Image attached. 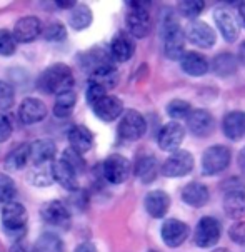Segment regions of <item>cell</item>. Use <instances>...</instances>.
Masks as SVG:
<instances>
[{
    "instance_id": "1",
    "label": "cell",
    "mask_w": 245,
    "mask_h": 252,
    "mask_svg": "<svg viewBox=\"0 0 245 252\" xmlns=\"http://www.w3.org/2000/svg\"><path fill=\"white\" fill-rule=\"evenodd\" d=\"M75 79L72 74V69L65 63H54V65L47 67L42 72V75L38 77V89L44 94H59L72 91V85H74Z\"/></svg>"
},
{
    "instance_id": "2",
    "label": "cell",
    "mask_w": 245,
    "mask_h": 252,
    "mask_svg": "<svg viewBox=\"0 0 245 252\" xmlns=\"http://www.w3.org/2000/svg\"><path fill=\"white\" fill-rule=\"evenodd\" d=\"M185 47V33L175 17H169L163 22V52L170 61H180Z\"/></svg>"
},
{
    "instance_id": "3",
    "label": "cell",
    "mask_w": 245,
    "mask_h": 252,
    "mask_svg": "<svg viewBox=\"0 0 245 252\" xmlns=\"http://www.w3.org/2000/svg\"><path fill=\"white\" fill-rule=\"evenodd\" d=\"M127 29L130 35L137 38H144L150 33L152 19H150L149 3L147 2H128L127 12Z\"/></svg>"
},
{
    "instance_id": "4",
    "label": "cell",
    "mask_w": 245,
    "mask_h": 252,
    "mask_svg": "<svg viewBox=\"0 0 245 252\" xmlns=\"http://www.w3.org/2000/svg\"><path fill=\"white\" fill-rule=\"evenodd\" d=\"M2 225L7 236L22 237L27 230V209L20 202H8L2 209Z\"/></svg>"
},
{
    "instance_id": "5",
    "label": "cell",
    "mask_w": 245,
    "mask_h": 252,
    "mask_svg": "<svg viewBox=\"0 0 245 252\" xmlns=\"http://www.w3.org/2000/svg\"><path fill=\"white\" fill-rule=\"evenodd\" d=\"M232 154L230 149L222 144L212 145L202 156V172L205 176H215V174L223 172L230 164Z\"/></svg>"
},
{
    "instance_id": "6",
    "label": "cell",
    "mask_w": 245,
    "mask_h": 252,
    "mask_svg": "<svg viewBox=\"0 0 245 252\" xmlns=\"http://www.w3.org/2000/svg\"><path fill=\"white\" fill-rule=\"evenodd\" d=\"M222 237V224L215 217H202L193 232V242L200 249H209L218 244Z\"/></svg>"
},
{
    "instance_id": "7",
    "label": "cell",
    "mask_w": 245,
    "mask_h": 252,
    "mask_svg": "<svg viewBox=\"0 0 245 252\" xmlns=\"http://www.w3.org/2000/svg\"><path fill=\"white\" fill-rule=\"evenodd\" d=\"M104 177L109 181L110 184H123L130 177V170H132V164L127 157L120 156V154H112L104 160Z\"/></svg>"
},
{
    "instance_id": "8",
    "label": "cell",
    "mask_w": 245,
    "mask_h": 252,
    "mask_svg": "<svg viewBox=\"0 0 245 252\" xmlns=\"http://www.w3.org/2000/svg\"><path fill=\"white\" fill-rule=\"evenodd\" d=\"M147 130V122H145L144 115L137 110L130 109L123 112L122 119L119 124V135L125 140H139Z\"/></svg>"
},
{
    "instance_id": "9",
    "label": "cell",
    "mask_w": 245,
    "mask_h": 252,
    "mask_svg": "<svg viewBox=\"0 0 245 252\" xmlns=\"http://www.w3.org/2000/svg\"><path fill=\"white\" fill-rule=\"evenodd\" d=\"M193 169V156L188 151H175L162 164L160 172L165 177H184Z\"/></svg>"
},
{
    "instance_id": "10",
    "label": "cell",
    "mask_w": 245,
    "mask_h": 252,
    "mask_svg": "<svg viewBox=\"0 0 245 252\" xmlns=\"http://www.w3.org/2000/svg\"><path fill=\"white\" fill-rule=\"evenodd\" d=\"M184 139H185V129H184V126L172 121V122H167L160 129L157 142L162 151L175 152V151H179V147L182 145Z\"/></svg>"
},
{
    "instance_id": "11",
    "label": "cell",
    "mask_w": 245,
    "mask_h": 252,
    "mask_svg": "<svg viewBox=\"0 0 245 252\" xmlns=\"http://www.w3.org/2000/svg\"><path fill=\"white\" fill-rule=\"evenodd\" d=\"M187 127L195 137H209L215 129L214 115L205 109H192V112L187 115Z\"/></svg>"
},
{
    "instance_id": "12",
    "label": "cell",
    "mask_w": 245,
    "mask_h": 252,
    "mask_svg": "<svg viewBox=\"0 0 245 252\" xmlns=\"http://www.w3.org/2000/svg\"><path fill=\"white\" fill-rule=\"evenodd\" d=\"M42 32V24L35 15H27L19 19L14 25V31H12V37H14L15 44H29L33 42L35 38L40 35Z\"/></svg>"
},
{
    "instance_id": "13",
    "label": "cell",
    "mask_w": 245,
    "mask_h": 252,
    "mask_svg": "<svg viewBox=\"0 0 245 252\" xmlns=\"http://www.w3.org/2000/svg\"><path fill=\"white\" fill-rule=\"evenodd\" d=\"M187 38L200 49H212L217 42V33L209 24L202 20H193L187 27Z\"/></svg>"
},
{
    "instance_id": "14",
    "label": "cell",
    "mask_w": 245,
    "mask_h": 252,
    "mask_svg": "<svg viewBox=\"0 0 245 252\" xmlns=\"http://www.w3.org/2000/svg\"><path fill=\"white\" fill-rule=\"evenodd\" d=\"M162 234V241L165 242L169 247H179L187 241L188 234H190V227L185 222L179 220V219H167L162 224L160 229Z\"/></svg>"
},
{
    "instance_id": "15",
    "label": "cell",
    "mask_w": 245,
    "mask_h": 252,
    "mask_svg": "<svg viewBox=\"0 0 245 252\" xmlns=\"http://www.w3.org/2000/svg\"><path fill=\"white\" fill-rule=\"evenodd\" d=\"M223 211L230 219L245 217V189L244 187H230L223 194Z\"/></svg>"
},
{
    "instance_id": "16",
    "label": "cell",
    "mask_w": 245,
    "mask_h": 252,
    "mask_svg": "<svg viewBox=\"0 0 245 252\" xmlns=\"http://www.w3.org/2000/svg\"><path fill=\"white\" fill-rule=\"evenodd\" d=\"M40 214L45 222L55 225V227H68L70 224V211L62 200H49L44 204Z\"/></svg>"
},
{
    "instance_id": "17",
    "label": "cell",
    "mask_w": 245,
    "mask_h": 252,
    "mask_svg": "<svg viewBox=\"0 0 245 252\" xmlns=\"http://www.w3.org/2000/svg\"><path fill=\"white\" fill-rule=\"evenodd\" d=\"M92 109H93V114H95L100 121L112 122L122 115L123 104H122V100L115 95H104L100 100H97L95 104L92 105Z\"/></svg>"
},
{
    "instance_id": "18",
    "label": "cell",
    "mask_w": 245,
    "mask_h": 252,
    "mask_svg": "<svg viewBox=\"0 0 245 252\" xmlns=\"http://www.w3.org/2000/svg\"><path fill=\"white\" fill-rule=\"evenodd\" d=\"M47 115V107L45 104L40 99H35V97H27V99L22 100L19 107V119L27 126H32V124L42 122Z\"/></svg>"
},
{
    "instance_id": "19",
    "label": "cell",
    "mask_w": 245,
    "mask_h": 252,
    "mask_svg": "<svg viewBox=\"0 0 245 252\" xmlns=\"http://www.w3.org/2000/svg\"><path fill=\"white\" fill-rule=\"evenodd\" d=\"M145 211L149 212L153 219H162L167 216L170 209V195L165 190H150L144 199Z\"/></svg>"
},
{
    "instance_id": "20",
    "label": "cell",
    "mask_w": 245,
    "mask_h": 252,
    "mask_svg": "<svg viewBox=\"0 0 245 252\" xmlns=\"http://www.w3.org/2000/svg\"><path fill=\"white\" fill-rule=\"evenodd\" d=\"M180 195L184 202L190 207H204L210 200L209 187L202 182H188L187 186H184Z\"/></svg>"
},
{
    "instance_id": "21",
    "label": "cell",
    "mask_w": 245,
    "mask_h": 252,
    "mask_svg": "<svg viewBox=\"0 0 245 252\" xmlns=\"http://www.w3.org/2000/svg\"><path fill=\"white\" fill-rule=\"evenodd\" d=\"M214 19H215V24L218 27V31L222 32V37L225 38L227 42H235L239 38L240 33V27L235 20V17L230 14L227 8H217L215 14H214Z\"/></svg>"
},
{
    "instance_id": "22",
    "label": "cell",
    "mask_w": 245,
    "mask_h": 252,
    "mask_svg": "<svg viewBox=\"0 0 245 252\" xmlns=\"http://www.w3.org/2000/svg\"><path fill=\"white\" fill-rule=\"evenodd\" d=\"M135 52V44L130 35L123 32H119L110 42V57L117 62H127L132 59Z\"/></svg>"
},
{
    "instance_id": "23",
    "label": "cell",
    "mask_w": 245,
    "mask_h": 252,
    "mask_svg": "<svg viewBox=\"0 0 245 252\" xmlns=\"http://www.w3.org/2000/svg\"><path fill=\"white\" fill-rule=\"evenodd\" d=\"M180 67L190 77H202L209 72V61L199 52H185L180 59Z\"/></svg>"
},
{
    "instance_id": "24",
    "label": "cell",
    "mask_w": 245,
    "mask_h": 252,
    "mask_svg": "<svg viewBox=\"0 0 245 252\" xmlns=\"http://www.w3.org/2000/svg\"><path fill=\"white\" fill-rule=\"evenodd\" d=\"M222 129L227 139L242 140L245 137V112H240V110L229 112L223 117Z\"/></svg>"
},
{
    "instance_id": "25",
    "label": "cell",
    "mask_w": 245,
    "mask_h": 252,
    "mask_svg": "<svg viewBox=\"0 0 245 252\" xmlns=\"http://www.w3.org/2000/svg\"><path fill=\"white\" fill-rule=\"evenodd\" d=\"M55 152H57V145L50 139H40L30 144V160L33 162V165L49 164L55 157Z\"/></svg>"
},
{
    "instance_id": "26",
    "label": "cell",
    "mask_w": 245,
    "mask_h": 252,
    "mask_svg": "<svg viewBox=\"0 0 245 252\" xmlns=\"http://www.w3.org/2000/svg\"><path fill=\"white\" fill-rule=\"evenodd\" d=\"M50 169H52V177L55 182H59L60 186L63 187V189L74 192L79 189V182H77V174L72 170L68 165L65 164L63 160H57L54 162L52 165H50Z\"/></svg>"
},
{
    "instance_id": "27",
    "label": "cell",
    "mask_w": 245,
    "mask_h": 252,
    "mask_svg": "<svg viewBox=\"0 0 245 252\" xmlns=\"http://www.w3.org/2000/svg\"><path fill=\"white\" fill-rule=\"evenodd\" d=\"M68 142H70V149H74L75 152L85 154L92 149L93 135L85 126H74L68 130Z\"/></svg>"
},
{
    "instance_id": "28",
    "label": "cell",
    "mask_w": 245,
    "mask_h": 252,
    "mask_svg": "<svg viewBox=\"0 0 245 252\" xmlns=\"http://www.w3.org/2000/svg\"><path fill=\"white\" fill-rule=\"evenodd\" d=\"M158 174V162L153 156H142L135 162V176L140 182L150 184L157 179Z\"/></svg>"
},
{
    "instance_id": "29",
    "label": "cell",
    "mask_w": 245,
    "mask_h": 252,
    "mask_svg": "<svg viewBox=\"0 0 245 252\" xmlns=\"http://www.w3.org/2000/svg\"><path fill=\"white\" fill-rule=\"evenodd\" d=\"M29 159H30V145L20 144L7 154V157L3 162H5L7 170H20L27 165Z\"/></svg>"
},
{
    "instance_id": "30",
    "label": "cell",
    "mask_w": 245,
    "mask_h": 252,
    "mask_svg": "<svg viewBox=\"0 0 245 252\" xmlns=\"http://www.w3.org/2000/svg\"><path fill=\"white\" fill-rule=\"evenodd\" d=\"M92 24V10L85 3H77L68 14V25L74 31H84Z\"/></svg>"
},
{
    "instance_id": "31",
    "label": "cell",
    "mask_w": 245,
    "mask_h": 252,
    "mask_svg": "<svg viewBox=\"0 0 245 252\" xmlns=\"http://www.w3.org/2000/svg\"><path fill=\"white\" fill-rule=\"evenodd\" d=\"M90 82L92 84H97L100 85L102 89L109 91V89H114L115 85L119 82V74H117V69L114 65H107V67H102L95 72L90 74Z\"/></svg>"
},
{
    "instance_id": "32",
    "label": "cell",
    "mask_w": 245,
    "mask_h": 252,
    "mask_svg": "<svg viewBox=\"0 0 245 252\" xmlns=\"http://www.w3.org/2000/svg\"><path fill=\"white\" fill-rule=\"evenodd\" d=\"M77 104V94L74 91H65L55 97L54 104V115L59 119H65L72 114Z\"/></svg>"
},
{
    "instance_id": "33",
    "label": "cell",
    "mask_w": 245,
    "mask_h": 252,
    "mask_svg": "<svg viewBox=\"0 0 245 252\" xmlns=\"http://www.w3.org/2000/svg\"><path fill=\"white\" fill-rule=\"evenodd\" d=\"M212 69L218 77H229L237 72V59L229 52L218 54L212 62Z\"/></svg>"
},
{
    "instance_id": "34",
    "label": "cell",
    "mask_w": 245,
    "mask_h": 252,
    "mask_svg": "<svg viewBox=\"0 0 245 252\" xmlns=\"http://www.w3.org/2000/svg\"><path fill=\"white\" fill-rule=\"evenodd\" d=\"M29 181L37 187H49L54 184V177H52V169L50 165H33L29 172Z\"/></svg>"
},
{
    "instance_id": "35",
    "label": "cell",
    "mask_w": 245,
    "mask_h": 252,
    "mask_svg": "<svg viewBox=\"0 0 245 252\" xmlns=\"http://www.w3.org/2000/svg\"><path fill=\"white\" fill-rule=\"evenodd\" d=\"M84 65L87 67V70L92 74V72L102 69V67L112 65V62H110L109 54L104 52V50H100V49H97V50H90V52L85 54Z\"/></svg>"
},
{
    "instance_id": "36",
    "label": "cell",
    "mask_w": 245,
    "mask_h": 252,
    "mask_svg": "<svg viewBox=\"0 0 245 252\" xmlns=\"http://www.w3.org/2000/svg\"><path fill=\"white\" fill-rule=\"evenodd\" d=\"M37 252H63V242L57 234L45 232L35 242Z\"/></svg>"
},
{
    "instance_id": "37",
    "label": "cell",
    "mask_w": 245,
    "mask_h": 252,
    "mask_svg": "<svg viewBox=\"0 0 245 252\" xmlns=\"http://www.w3.org/2000/svg\"><path fill=\"white\" fill-rule=\"evenodd\" d=\"M17 194V186L14 179L7 174L0 172V204H8L12 202Z\"/></svg>"
},
{
    "instance_id": "38",
    "label": "cell",
    "mask_w": 245,
    "mask_h": 252,
    "mask_svg": "<svg viewBox=\"0 0 245 252\" xmlns=\"http://www.w3.org/2000/svg\"><path fill=\"white\" fill-rule=\"evenodd\" d=\"M177 5H179L180 15L193 22V20L200 15V12L204 10L205 3L202 2V0H184V2H179Z\"/></svg>"
},
{
    "instance_id": "39",
    "label": "cell",
    "mask_w": 245,
    "mask_h": 252,
    "mask_svg": "<svg viewBox=\"0 0 245 252\" xmlns=\"http://www.w3.org/2000/svg\"><path fill=\"white\" fill-rule=\"evenodd\" d=\"M190 112H192V105L188 104L187 100H182V99H174L167 105V114H169L175 122L180 121V119H187V115Z\"/></svg>"
},
{
    "instance_id": "40",
    "label": "cell",
    "mask_w": 245,
    "mask_h": 252,
    "mask_svg": "<svg viewBox=\"0 0 245 252\" xmlns=\"http://www.w3.org/2000/svg\"><path fill=\"white\" fill-rule=\"evenodd\" d=\"M60 160L65 162V164L74 170L77 176H79L80 172H84V169H85V160H84V157H82V154L75 152L74 149H70V147H67L65 151L62 152Z\"/></svg>"
},
{
    "instance_id": "41",
    "label": "cell",
    "mask_w": 245,
    "mask_h": 252,
    "mask_svg": "<svg viewBox=\"0 0 245 252\" xmlns=\"http://www.w3.org/2000/svg\"><path fill=\"white\" fill-rule=\"evenodd\" d=\"M15 92L14 87L5 80H0V110H7L14 105Z\"/></svg>"
},
{
    "instance_id": "42",
    "label": "cell",
    "mask_w": 245,
    "mask_h": 252,
    "mask_svg": "<svg viewBox=\"0 0 245 252\" xmlns=\"http://www.w3.org/2000/svg\"><path fill=\"white\" fill-rule=\"evenodd\" d=\"M15 50H17V44L14 37H12V33L0 29V55L8 57V55H14Z\"/></svg>"
},
{
    "instance_id": "43",
    "label": "cell",
    "mask_w": 245,
    "mask_h": 252,
    "mask_svg": "<svg viewBox=\"0 0 245 252\" xmlns=\"http://www.w3.org/2000/svg\"><path fill=\"white\" fill-rule=\"evenodd\" d=\"M44 37L47 38V40H50V42H60V40H63V38L67 37V29L63 27L62 24H59V22L50 24L49 27L44 31Z\"/></svg>"
},
{
    "instance_id": "44",
    "label": "cell",
    "mask_w": 245,
    "mask_h": 252,
    "mask_svg": "<svg viewBox=\"0 0 245 252\" xmlns=\"http://www.w3.org/2000/svg\"><path fill=\"white\" fill-rule=\"evenodd\" d=\"M229 236L235 244L245 247V220L237 222L229 229Z\"/></svg>"
},
{
    "instance_id": "45",
    "label": "cell",
    "mask_w": 245,
    "mask_h": 252,
    "mask_svg": "<svg viewBox=\"0 0 245 252\" xmlns=\"http://www.w3.org/2000/svg\"><path fill=\"white\" fill-rule=\"evenodd\" d=\"M85 95H87V102H89V104L93 105L97 100H100L102 97L107 95V91H105V89H102L100 85L90 82L89 84V89H87V94H85Z\"/></svg>"
},
{
    "instance_id": "46",
    "label": "cell",
    "mask_w": 245,
    "mask_h": 252,
    "mask_svg": "<svg viewBox=\"0 0 245 252\" xmlns=\"http://www.w3.org/2000/svg\"><path fill=\"white\" fill-rule=\"evenodd\" d=\"M12 135V124L5 114L0 112V142H7Z\"/></svg>"
},
{
    "instance_id": "47",
    "label": "cell",
    "mask_w": 245,
    "mask_h": 252,
    "mask_svg": "<svg viewBox=\"0 0 245 252\" xmlns=\"http://www.w3.org/2000/svg\"><path fill=\"white\" fill-rule=\"evenodd\" d=\"M57 5L60 8H70V10H72V8L77 5V2H75V0H68V2H67V0H59Z\"/></svg>"
},
{
    "instance_id": "48",
    "label": "cell",
    "mask_w": 245,
    "mask_h": 252,
    "mask_svg": "<svg viewBox=\"0 0 245 252\" xmlns=\"http://www.w3.org/2000/svg\"><path fill=\"white\" fill-rule=\"evenodd\" d=\"M239 167H240L242 174L245 176V147L239 152Z\"/></svg>"
},
{
    "instance_id": "49",
    "label": "cell",
    "mask_w": 245,
    "mask_h": 252,
    "mask_svg": "<svg viewBox=\"0 0 245 252\" xmlns=\"http://www.w3.org/2000/svg\"><path fill=\"white\" fill-rule=\"evenodd\" d=\"M239 61H240V63H242V65L245 67V40L242 42V44H240V47H239Z\"/></svg>"
},
{
    "instance_id": "50",
    "label": "cell",
    "mask_w": 245,
    "mask_h": 252,
    "mask_svg": "<svg viewBox=\"0 0 245 252\" xmlns=\"http://www.w3.org/2000/svg\"><path fill=\"white\" fill-rule=\"evenodd\" d=\"M75 252H95V249H93L92 244H80L75 249Z\"/></svg>"
},
{
    "instance_id": "51",
    "label": "cell",
    "mask_w": 245,
    "mask_h": 252,
    "mask_svg": "<svg viewBox=\"0 0 245 252\" xmlns=\"http://www.w3.org/2000/svg\"><path fill=\"white\" fill-rule=\"evenodd\" d=\"M239 14H240V17H242V22L245 25V2H242L239 5Z\"/></svg>"
},
{
    "instance_id": "52",
    "label": "cell",
    "mask_w": 245,
    "mask_h": 252,
    "mask_svg": "<svg viewBox=\"0 0 245 252\" xmlns=\"http://www.w3.org/2000/svg\"><path fill=\"white\" fill-rule=\"evenodd\" d=\"M10 252H27V251H25L22 246H19V244H14V246L10 247Z\"/></svg>"
},
{
    "instance_id": "53",
    "label": "cell",
    "mask_w": 245,
    "mask_h": 252,
    "mask_svg": "<svg viewBox=\"0 0 245 252\" xmlns=\"http://www.w3.org/2000/svg\"><path fill=\"white\" fill-rule=\"evenodd\" d=\"M212 252H230V251L225 249V247H220V249H214Z\"/></svg>"
},
{
    "instance_id": "54",
    "label": "cell",
    "mask_w": 245,
    "mask_h": 252,
    "mask_svg": "<svg viewBox=\"0 0 245 252\" xmlns=\"http://www.w3.org/2000/svg\"><path fill=\"white\" fill-rule=\"evenodd\" d=\"M149 252H157V251H149Z\"/></svg>"
}]
</instances>
